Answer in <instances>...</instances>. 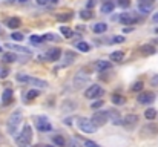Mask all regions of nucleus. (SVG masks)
<instances>
[{"instance_id":"1","label":"nucleus","mask_w":158,"mask_h":147,"mask_svg":"<svg viewBox=\"0 0 158 147\" xmlns=\"http://www.w3.org/2000/svg\"><path fill=\"white\" fill-rule=\"evenodd\" d=\"M22 119H23V113H22L20 110H16L14 113H11V116H9V119H8V124H6L8 132L11 133V135H16L17 127L20 126Z\"/></svg>"},{"instance_id":"2","label":"nucleus","mask_w":158,"mask_h":147,"mask_svg":"<svg viewBox=\"0 0 158 147\" xmlns=\"http://www.w3.org/2000/svg\"><path fill=\"white\" fill-rule=\"evenodd\" d=\"M31 141H32V129H31L29 124H26V126L22 129L20 135L17 137V144H19L20 147H26V146L31 144Z\"/></svg>"},{"instance_id":"3","label":"nucleus","mask_w":158,"mask_h":147,"mask_svg":"<svg viewBox=\"0 0 158 147\" xmlns=\"http://www.w3.org/2000/svg\"><path fill=\"white\" fill-rule=\"evenodd\" d=\"M77 126H78V129H80L82 132H85V133H94V132H97V126L92 123L91 119L83 118V116L77 118Z\"/></svg>"},{"instance_id":"4","label":"nucleus","mask_w":158,"mask_h":147,"mask_svg":"<svg viewBox=\"0 0 158 147\" xmlns=\"http://www.w3.org/2000/svg\"><path fill=\"white\" fill-rule=\"evenodd\" d=\"M91 121L94 123L97 127H98V126H104V124H106V123L109 121V113H108V112H104V110L95 112L94 115H92Z\"/></svg>"},{"instance_id":"5","label":"nucleus","mask_w":158,"mask_h":147,"mask_svg":"<svg viewBox=\"0 0 158 147\" xmlns=\"http://www.w3.org/2000/svg\"><path fill=\"white\" fill-rule=\"evenodd\" d=\"M103 93H104V89L100 84H92L85 90V97L86 98H98V97L103 95Z\"/></svg>"},{"instance_id":"6","label":"nucleus","mask_w":158,"mask_h":147,"mask_svg":"<svg viewBox=\"0 0 158 147\" xmlns=\"http://www.w3.org/2000/svg\"><path fill=\"white\" fill-rule=\"evenodd\" d=\"M37 129L40 130V132H51L52 124L48 121L46 116H38L37 118Z\"/></svg>"},{"instance_id":"7","label":"nucleus","mask_w":158,"mask_h":147,"mask_svg":"<svg viewBox=\"0 0 158 147\" xmlns=\"http://www.w3.org/2000/svg\"><path fill=\"white\" fill-rule=\"evenodd\" d=\"M138 123V115H134V113H129L123 118V121H121V126L127 127V129H132L135 124Z\"/></svg>"},{"instance_id":"8","label":"nucleus","mask_w":158,"mask_h":147,"mask_svg":"<svg viewBox=\"0 0 158 147\" xmlns=\"http://www.w3.org/2000/svg\"><path fill=\"white\" fill-rule=\"evenodd\" d=\"M155 101V93L154 92H141L138 95V103L141 104H149Z\"/></svg>"},{"instance_id":"9","label":"nucleus","mask_w":158,"mask_h":147,"mask_svg":"<svg viewBox=\"0 0 158 147\" xmlns=\"http://www.w3.org/2000/svg\"><path fill=\"white\" fill-rule=\"evenodd\" d=\"M120 22L123 25H135L138 22V17L134 16V14H130V12H124V14L120 16Z\"/></svg>"},{"instance_id":"10","label":"nucleus","mask_w":158,"mask_h":147,"mask_svg":"<svg viewBox=\"0 0 158 147\" xmlns=\"http://www.w3.org/2000/svg\"><path fill=\"white\" fill-rule=\"evenodd\" d=\"M157 133H158V127L155 124H151V123L141 129V135L143 137H154V135H157Z\"/></svg>"},{"instance_id":"11","label":"nucleus","mask_w":158,"mask_h":147,"mask_svg":"<svg viewBox=\"0 0 158 147\" xmlns=\"http://www.w3.org/2000/svg\"><path fill=\"white\" fill-rule=\"evenodd\" d=\"M60 57H61V49H57V48L55 49H49L48 54H46V58L49 61H58Z\"/></svg>"},{"instance_id":"12","label":"nucleus","mask_w":158,"mask_h":147,"mask_svg":"<svg viewBox=\"0 0 158 147\" xmlns=\"http://www.w3.org/2000/svg\"><path fill=\"white\" fill-rule=\"evenodd\" d=\"M5 25L8 26L9 29H17L19 26L22 25V20H20L19 17H9V19H6Z\"/></svg>"},{"instance_id":"13","label":"nucleus","mask_w":158,"mask_h":147,"mask_svg":"<svg viewBox=\"0 0 158 147\" xmlns=\"http://www.w3.org/2000/svg\"><path fill=\"white\" fill-rule=\"evenodd\" d=\"M88 80H89V77L80 72V74H77V75H75V78H74V84H75V87H82L85 83H88Z\"/></svg>"},{"instance_id":"14","label":"nucleus","mask_w":158,"mask_h":147,"mask_svg":"<svg viewBox=\"0 0 158 147\" xmlns=\"http://www.w3.org/2000/svg\"><path fill=\"white\" fill-rule=\"evenodd\" d=\"M108 113H109V119L112 121V124H115V126H120V124H121L123 118L120 116V113H118L117 110H111V112H108Z\"/></svg>"},{"instance_id":"15","label":"nucleus","mask_w":158,"mask_h":147,"mask_svg":"<svg viewBox=\"0 0 158 147\" xmlns=\"http://www.w3.org/2000/svg\"><path fill=\"white\" fill-rule=\"evenodd\" d=\"M95 68H97L100 72H101V71H108V69L112 68V63H111V61H106V60H100V61L95 63Z\"/></svg>"},{"instance_id":"16","label":"nucleus","mask_w":158,"mask_h":147,"mask_svg":"<svg viewBox=\"0 0 158 147\" xmlns=\"http://www.w3.org/2000/svg\"><path fill=\"white\" fill-rule=\"evenodd\" d=\"M140 51H141L143 55H154L155 52H157V49H155L154 45H143Z\"/></svg>"},{"instance_id":"17","label":"nucleus","mask_w":158,"mask_h":147,"mask_svg":"<svg viewBox=\"0 0 158 147\" xmlns=\"http://www.w3.org/2000/svg\"><path fill=\"white\" fill-rule=\"evenodd\" d=\"M92 31H94L95 34H103V32H106V31H108V25H106V23H103V22L95 23L94 26H92Z\"/></svg>"},{"instance_id":"18","label":"nucleus","mask_w":158,"mask_h":147,"mask_svg":"<svg viewBox=\"0 0 158 147\" xmlns=\"http://www.w3.org/2000/svg\"><path fill=\"white\" fill-rule=\"evenodd\" d=\"M28 83L29 84H34V86H40V87H48V81L40 80V78H35V77H29Z\"/></svg>"},{"instance_id":"19","label":"nucleus","mask_w":158,"mask_h":147,"mask_svg":"<svg viewBox=\"0 0 158 147\" xmlns=\"http://www.w3.org/2000/svg\"><path fill=\"white\" fill-rule=\"evenodd\" d=\"M111 60L115 61V63H121L124 60V52L123 51H115L111 54Z\"/></svg>"},{"instance_id":"20","label":"nucleus","mask_w":158,"mask_h":147,"mask_svg":"<svg viewBox=\"0 0 158 147\" xmlns=\"http://www.w3.org/2000/svg\"><path fill=\"white\" fill-rule=\"evenodd\" d=\"M12 95H14V93H12L11 89H5V92L2 93V103L3 104H9L12 101Z\"/></svg>"},{"instance_id":"21","label":"nucleus","mask_w":158,"mask_h":147,"mask_svg":"<svg viewBox=\"0 0 158 147\" xmlns=\"http://www.w3.org/2000/svg\"><path fill=\"white\" fill-rule=\"evenodd\" d=\"M5 48L8 49H12L14 52H23V54H31L29 49H26V48H22V46H17V45H11V43H6Z\"/></svg>"},{"instance_id":"22","label":"nucleus","mask_w":158,"mask_h":147,"mask_svg":"<svg viewBox=\"0 0 158 147\" xmlns=\"http://www.w3.org/2000/svg\"><path fill=\"white\" fill-rule=\"evenodd\" d=\"M2 60L6 63H14V61H17V55H16V52H5L2 55Z\"/></svg>"},{"instance_id":"23","label":"nucleus","mask_w":158,"mask_h":147,"mask_svg":"<svg viewBox=\"0 0 158 147\" xmlns=\"http://www.w3.org/2000/svg\"><path fill=\"white\" fill-rule=\"evenodd\" d=\"M115 9V5L112 2H104L101 5V12H104V14H109V12H112Z\"/></svg>"},{"instance_id":"24","label":"nucleus","mask_w":158,"mask_h":147,"mask_svg":"<svg viewBox=\"0 0 158 147\" xmlns=\"http://www.w3.org/2000/svg\"><path fill=\"white\" fill-rule=\"evenodd\" d=\"M60 32H61V35H63L64 38H72V37H74V31L69 29L68 26H61V28H60Z\"/></svg>"},{"instance_id":"25","label":"nucleus","mask_w":158,"mask_h":147,"mask_svg":"<svg viewBox=\"0 0 158 147\" xmlns=\"http://www.w3.org/2000/svg\"><path fill=\"white\" fill-rule=\"evenodd\" d=\"M52 141H54V144L58 146V147H64V146H66V141H64V138L61 135H54V137H52Z\"/></svg>"},{"instance_id":"26","label":"nucleus","mask_w":158,"mask_h":147,"mask_svg":"<svg viewBox=\"0 0 158 147\" xmlns=\"http://www.w3.org/2000/svg\"><path fill=\"white\" fill-rule=\"evenodd\" d=\"M112 103L114 104H117V106H121V104H124V97H121V95H118V93H114V95H112Z\"/></svg>"},{"instance_id":"27","label":"nucleus","mask_w":158,"mask_h":147,"mask_svg":"<svg viewBox=\"0 0 158 147\" xmlns=\"http://www.w3.org/2000/svg\"><path fill=\"white\" fill-rule=\"evenodd\" d=\"M75 48H77L78 51H82V52H89V51H91V45H88L86 42H78Z\"/></svg>"},{"instance_id":"28","label":"nucleus","mask_w":158,"mask_h":147,"mask_svg":"<svg viewBox=\"0 0 158 147\" xmlns=\"http://www.w3.org/2000/svg\"><path fill=\"white\" fill-rule=\"evenodd\" d=\"M144 116H146L148 119H154L157 116V110L154 107H149L148 110H144Z\"/></svg>"},{"instance_id":"29","label":"nucleus","mask_w":158,"mask_h":147,"mask_svg":"<svg viewBox=\"0 0 158 147\" xmlns=\"http://www.w3.org/2000/svg\"><path fill=\"white\" fill-rule=\"evenodd\" d=\"M92 16H94V14H92L91 9H85V11L80 12V17H82L83 20H89V19H92Z\"/></svg>"},{"instance_id":"30","label":"nucleus","mask_w":158,"mask_h":147,"mask_svg":"<svg viewBox=\"0 0 158 147\" xmlns=\"http://www.w3.org/2000/svg\"><path fill=\"white\" fill-rule=\"evenodd\" d=\"M138 9H140V12H143V14H149V12L152 11V5H138Z\"/></svg>"},{"instance_id":"31","label":"nucleus","mask_w":158,"mask_h":147,"mask_svg":"<svg viewBox=\"0 0 158 147\" xmlns=\"http://www.w3.org/2000/svg\"><path fill=\"white\" fill-rule=\"evenodd\" d=\"M43 38H45V42H58L60 40V38H57L55 34H45Z\"/></svg>"},{"instance_id":"32","label":"nucleus","mask_w":158,"mask_h":147,"mask_svg":"<svg viewBox=\"0 0 158 147\" xmlns=\"http://www.w3.org/2000/svg\"><path fill=\"white\" fill-rule=\"evenodd\" d=\"M43 42H45V38L42 35H31V43L38 45V43H43Z\"/></svg>"},{"instance_id":"33","label":"nucleus","mask_w":158,"mask_h":147,"mask_svg":"<svg viewBox=\"0 0 158 147\" xmlns=\"http://www.w3.org/2000/svg\"><path fill=\"white\" fill-rule=\"evenodd\" d=\"M16 78H17V81H22V83H28V80H29V75H26V74H17L16 75Z\"/></svg>"},{"instance_id":"34","label":"nucleus","mask_w":158,"mask_h":147,"mask_svg":"<svg viewBox=\"0 0 158 147\" xmlns=\"http://www.w3.org/2000/svg\"><path fill=\"white\" fill-rule=\"evenodd\" d=\"M11 38L14 40V42H22V40H23L25 37H23V34H22V32H12V34H11Z\"/></svg>"},{"instance_id":"35","label":"nucleus","mask_w":158,"mask_h":147,"mask_svg":"<svg viewBox=\"0 0 158 147\" xmlns=\"http://www.w3.org/2000/svg\"><path fill=\"white\" fill-rule=\"evenodd\" d=\"M35 97H38V90H35V89H31L28 93H26V98L28 100H34Z\"/></svg>"},{"instance_id":"36","label":"nucleus","mask_w":158,"mask_h":147,"mask_svg":"<svg viewBox=\"0 0 158 147\" xmlns=\"http://www.w3.org/2000/svg\"><path fill=\"white\" fill-rule=\"evenodd\" d=\"M143 86H144L143 81H137V83H134V86L130 87V89H132L134 92H141L143 90Z\"/></svg>"},{"instance_id":"37","label":"nucleus","mask_w":158,"mask_h":147,"mask_svg":"<svg viewBox=\"0 0 158 147\" xmlns=\"http://www.w3.org/2000/svg\"><path fill=\"white\" fill-rule=\"evenodd\" d=\"M124 42V37L123 35H114L111 38V43H123Z\"/></svg>"},{"instance_id":"38","label":"nucleus","mask_w":158,"mask_h":147,"mask_svg":"<svg viewBox=\"0 0 158 147\" xmlns=\"http://www.w3.org/2000/svg\"><path fill=\"white\" fill-rule=\"evenodd\" d=\"M85 146H86V147H100V146H98L97 143L91 141V140H86V141H85Z\"/></svg>"},{"instance_id":"39","label":"nucleus","mask_w":158,"mask_h":147,"mask_svg":"<svg viewBox=\"0 0 158 147\" xmlns=\"http://www.w3.org/2000/svg\"><path fill=\"white\" fill-rule=\"evenodd\" d=\"M71 17H72V16H71V14H66V16H58V17H57V19H58V20H60V22H68V20H69V19H71Z\"/></svg>"},{"instance_id":"40","label":"nucleus","mask_w":158,"mask_h":147,"mask_svg":"<svg viewBox=\"0 0 158 147\" xmlns=\"http://www.w3.org/2000/svg\"><path fill=\"white\" fill-rule=\"evenodd\" d=\"M103 106V101L100 100V101H94L92 103V109H98V107H101Z\"/></svg>"},{"instance_id":"41","label":"nucleus","mask_w":158,"mask_h":147,"mask_svg":"<svg viewBox=\"0 0 158 147\" xmlns=\"http://www.w3.org/2000/svg\"><path fill=\"white\" fill-rule=\"evenodd\" d=\"M95 3H97L95 0H88V3H86V8H88V9H92V8L95 6Z\"/></svg>"},{"instance_id":"42","label":"nucleus","mask_w":158,"mask_h":147,"mask_svg":"<svg viewBox=\"0 0 158 147\" xmlns=\"http://www.w3.org/2000/svg\"><path fill=\"white\" fill-rule=\"evenodd\" d=\"M118 5L123 6V8H127V6L130 5V2H129V0H120V2H118Z\"/></svg>"},{"instance_id":"43","label":"nucleus","mask_w":158,"mask_h":147,"mask_svg":"<svg viewBox=\"0 0 158 147\" xmlns=\"http://www.w3.org/2000/svg\"><path fill=\"white\" fill-rule=\"evenodd\" d=\"M138 5H154V0H140Z\"/></svg>"},{"instance_id":"44","label":"nucleus","mask_w":158,"mask_h":147,"mask_svg":"<svg viewBox=\"0 0 158 147\" xmlns=\"http://www.w3.org/2000/svg\"><path fill=\"white\" fill-rule=\"evenodd\" d=\"M35 3H37V5H40V6H45V5L49 3V0H35Z\"/></svg>"},{"instance_id":"45","label":"nucleus","mask_w":158,"mask_h":147,"mask_svg":"<svg viewBox=\"0 0 158 147\" xmlns=\"http://www.w3.org/2000/svg\"><path fill=\"white\" fill-rule=\"evenodd\" d=\"M8 75V69H3V71H0V77H2V78H5Z\"/></svg>"},{"instance_id":"46","label":"nucleus","mask_w":158,"mask_h":147,"mask_svg":"<svg viewBox=\"0 0 158 147\" xmlns=\"http://www.w3.org/2000/svg\"><path fill=\"white\" fill-rule=\"evenodd\" d=\"M152 20H154L155 23H158V12H155V14H154V17H152Z\"/></svg>"},{"instance_id":"47","label":"nucleus","mask_w":158,"mask_h":147,"mask_svg":"<svg viewBox=\"0 0 158 147\" xmlns=\"http://www.w3.org/2000/svg\"><path fill=\"white\" fill-rule=\"evenodd\" d=\"M71 121H72V119H71V118H66V119H64V124H68V126H71V124H72Z\"/></svg>"},{"instance_id":"48","label":"nucleus","mask_w":158,"mask_h":147,"mask_svg":"<svg viewBox=\"0 0 158 147\" xmlns=\"http://www.w3.org/2000/svg\"><path fill=\"white\" fill-rule=\"evenodd\" d=\"M123 32H132V28H124Z\"/></svg>"},{"instance_id":"49","label":"nucleus","mask_w":158,"mask_h":147,"mask_svg":"<svg viewBox=\"0 0 158 147\" xmlns=\"http://www.w3.org/2000/svg\"><path fill=\"white\" fill-rule=\"evenodd\" d=\"M152 81H154V84H157V83H158V77H155V78L152 80Z\"/></svg>"},{"instance_id":"50","label":"nucleus","mask_w":158,"mask_h":147,"mask_svg":"<svg viewBox=\"0 0 158 147\" xmlns=\"http://www.w3.org/2000/svg\"><path fill=\"white\" fill-rule=\"evenodd\" d=\"M51 3H58V0H49Z\"/></svg>"},{"instance_id":"51","label":"nucleus","mask_w":158,"mask_h":147,"mask_svg":"<svg viewBox=\"0 0 158 147\" xmlns=\"http://www.w3.org/2000/svg\"><path fill=\"white\" fill-rule=\"evenodd\" d=\"M154 43H155V45H158V37H157V38H154Z\"/></svg>"},{"instance_id":"52","label":"nucleus","mask_w":158,"mask_h":147,"mask_svg":"<svg viewBox=\"0 0 158 147\" xmlns=\"http://www.w3.org/2000/svg\"><path fill=\"white\" fill-rule=\"evenodd\" d=\"M19 2H22V3H25V2H28V0H19Z\"/></svg>"},{"instance_id":"53","label":"nucleus","mask_w":158,"mask_h":147,"mask_svg":"<svg viewBox=\"0 0 158 147\" xmlns=\"http://www.w3.org/2000/svg\"><path fill=\"white\" fill-rule=\"evenodd\" d=\"M45 147H52V146H45Z\"/></svg>"},{"instance_id":"54","label":"nucleus","mask_w":158,"mask_h":147,"mask_svg":"<svg viewBox=\"0 0 158 147\" xmlns=\"http://www.w3.org/2000/svg\"><path fill=\"white\" fill-rule=\"evenodd\" d=\"M0 52H2V46H0Z\"/></svg>"}]
</instances>
